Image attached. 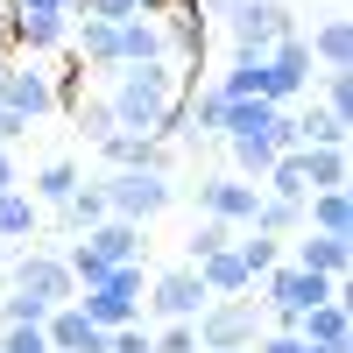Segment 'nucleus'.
<instances>
[{"mask_svg":"<svg viewBox=\"0 0 353 353\" xmlns=\"http://www.w3.org/2000/svg\"><path fill=\"white\" fill-rule=\"evenodd\" d=\"M297 339H304V346L353 353V311H346V290H339V297H325L318 311H304V318H297Z\"/></svg>","mask_w":353,"mask_h":353,"instance_id":"nucleus-13","label":"nucleus"},{"mask_svg":"<svg viewBox=\"0 0 353 353\" xmlns=\"http://www.w3.org/2000/svg\"><path fill=\"white\" fill-rule=\"evenodd\" d=\"M149 339H156V353H198V332L191 325H156Z\"/></svg>","mask_w":353,"mask_h":353,"instance_id":"nucleus-36","label":"nucleus"},{"mask_svg":"<svg viewBox=\"0 0 353 353\" xmlns=\"http://www.w3.org/2000/svg\"><path fill=\"white\" fill-rule=\"evenodd\" d=\"M141 8V0H85V14H92V21H128Z\"/></svg>","mask_w":353,"mask_h":353,"instance_id":"nucleus-40","label":"nucleus"},{"mask_svg":"<svg viewBox=\"0 0 353 353\" xmlns=\"http://www.w3.org/2000/svg\"><path fill=\"white\" fill-rule=\"evenodd\" d=\"M241 8H248V0H198V21H205V28H212V21L226 28V21L241 14Z\"/></svg>","mask_w":353,"mask_h":353,"instance_id":"nucleus-39","label":"nucleus"},{"mask_svg":"<svg viewBox=\"0 0 353 353\" xmlns=\"http://www.w3.org/2000/svg\"><path fill=\"white\" fill-rule=\"evenodd\" d=\"M36 233H43V205L28 198L21 184H14V191H0V248H28Z\"/></svg>","mask_w":353,"mask_h":353,"instance_id":"nucleus-19","label":"nucleus"},{"mask_svg":"<svg viewBox=\"0 0 353 353\" xmlns=\"http://www.w3.org/2000/svg\"><path fill=\"white\" fill-rule=\"evenodd\" d=\"M113 57H121V64H170V36H163V21H156V14H128V21H113Z\"/></svg>","mask_w":353,"mask_h":353,"instance_id":"nucleus-12","label":"nucleus"},{"mask_svg":"<svg viewBox=\"0 0 353 353\" xmlns=\"http://www.w3.org/2000/svg\"><path fill=\"white\" fill-rule=\"evenodd\" d=\"M0 21H8V0H0Z\"/></svg>","mask_w":353,"mask_h":353,"instance_id":"nucleus-45","label":"nucleus"},{"mask_svg":"<svg viewBox=\"0 0 353 353\" xmlns=\"http://www.w3.org/2000/svg\"><path fill=\"white\" fill-rule=\"evenodd\" d=\"M261 191H269V198H290V205H304V198H311L304 163H297V156H276V163H269V176H261Z\"/></svg>","mask_w":353,"mask_h":353,"instance_id":"nucleus-29","label":"nucleus"},{"mask_svg":"<svg viewBox=\"0 0 353 353\" xmlns=\"http://www.w3.org/2000/svg\"><path fill=\"white\" fill-rule=\"evenodd\" d=\"M85 184V170L71 163V156H50L36 176H28V198H36L43 205V212H57V205H71V191Z\"/></svg>","mask_w":353,"mask_h":353,"instance_id":"nucleus-20","label":"nucleus"},{"mask_svg":"<svg viewBox=\"0 0 353 353\" xmlns=\"http://www.w3.org/2000/svg\"><path fill=\"white\" fill-rule=\"evenodd\" d=\"M198 353H205V346H198Z\"/></svg>","mask_w":353,"mask_h":353,"instance_id":"nucleus-46","label":"nucleus"},{"mask_svg":"<svg viewBox=\"0 0 353 353\" xmlns=\"http://www.w3.org/2000/svg\"><path fill=\"white\" fill-rule=\"evenodd\" d=\"M99 219H113V212H106V184H99V176H92V184H78L71 205H57V226H64V233H92Z\"/></svg>","mask_w":353,"mask_h":353,"instance_id":"nucleus-22","label":"nucleus"},{"mask_svg":"<svg viewBox=\"0 0 353 353\" xmlns=\"http://www.w3.org/2000/svg\"><path fill=\"white\" fill-rule=\"evenodd\" d=\"M191 332H198L205 353H248L261 332H269V318H261L254 297H212V304L191 318Z\"/></svg>","mask_w":353,"mask_h":353,"instance_id":"nucleus-4","label":"nucleus"},{"mask_svg":"<svg viewBox=\"0 0 353 353\" xmlns=\"http://www.w3.org/2000/svg\"><path fill=\"white\" fill-rule=\"evenodd\" d=\"M191 78L184 64H121L106 71V106L128 134H156V141H176V106H184Z\"/></svg>","mask_w":353,"mask_h":353,"instance_id":"nucleus-1","label":"nucleus"},{"mask_svg":"<svg viewBox=\"0 0 353 353\" xmlns=\"http://www.w3.org/2000/svg\"><path fill=\"white\" fill-rule=\"evenodd\" d=\"M71 121H78V134L92 141V149H99V141H106L113 128H121V121H113V106H106V92H85V99L71 106Z\"/></svg>","mask_w":353,"mask_h":353,"instance_id":"nucleus-30","label":"nucleus"},{"mask_svg":"<svg viewBox=\"0 0 353 353\" xmlns=\"http://www.w3.org/2000/svg\"><path fill=\"white\" fill-rule=\"evenodd\" d=\"M269 106H304L311 99V78H318V64H311V50H304V36H283L269 57Z\"/></svg>","mask_w":353,"mask_h":353,"instance_id":"nucleus-9","label":"nucleus"},{"mask_svg":"<svg viewBox=\"0 0 353 353\" xmlns=\"http://www.w3.org/2000/svg\"><path fill=\"white\" fill-rule=\"evenodd\" d=\"M99 163H106V170H170V141H156V134H128V128H113V134L99 141Z\"/></svg>","mask_w":353,"mask_h":353,"instance_id":"nucleus-14","label":"nucleus"},{"mask_svg":"<svg viewBox=\"0 0 353 353\" xmlns=\"http://www.w3.org/2000/svg\"><path fill=\"white\" fill-rule=\"evenodd\" d=\"M304 50H311L318 71H353V21H346V14H325V21L304 36Z\"/></svg>","mask_w":353,"mask_h":353,"instance_id":"nucleus-17","label":"nucleus"},{"mask_svg":"<svg viewBox=\"0 0 353 353\" xmlns=\"http://www.w3.org/2000/svg\"><path fill=\"white\" fill-rule=\"evenodd\" d=\"M21 184V170H14V149H0V191H14Z\"/></svg>","mask_w":353,"mask_h":353,"instance_id":"nucleus-41","label":"nucleus"},{"mask_svg":"<svg viewBox=\"0 0 353 353\" xmlns=\"http://www.w3.org/2000/svg\"><path fill=\"white\" fill-rule=\"evenodd\" d=\"M304 233L353 241V198H346V191H311V198H304Z\"/></svg>","mask_w":353,"mask_h":353,"instance_id":"nucleus-21","label":"nucleus"},{"mask_svg":"<svg viewBox=\"0 0 353 353\" xmlns=\"http://www.w3.org/2000/svg\"><path fill=\"white\" fill-rule=\"evenodd\" d=\"M106 353H156V339H149V325H121V332H106Z\"/></svg>","mask_w":353,"mask_h":353,"instance_id":"nucleus-35","label":"nucleus"},{"mask_svg":"<svg viewBox=\"0 0 353 353\" xmlns=\"http://www.w3.org/2000/svg\"><path fill=\"white\" fill-rule=\"evenodd\" d=\"M304 353H332V346H304Z\"/></svg>","mask_w":353,"mask_h":353,"instance_id":"nucleus-44","label":"nucleus"},{"mask_svg":"<svg viewBox=\"0 0 353 353\" xmlns=\"http://www.w3.org/2000/svg\"><path fill=\"white\" fill-rule=\"evenodd\" d=\"M43 339H50V353H106V332H99L78 304H57V311L43 318Z\"/></svg>","mask_w":353,"mask_h":353,"instance_id":"nucleus-15","label":"nucleus"},{"mask_svg":"<svg viewBox=\"0 0 353 353\" xmlns=\"http://www.w3.org/2000/svg\"><path fill=\"white\" fill-rule=\"evenodd\" d=\"M297 134H304V149H346V121H332L325 106H297Z\"/></svg>","mask_w":353,"mask_h":353,"instance_id":"nucleus-27","label":"nucleus"},{"mask_svg":"<svg viewBox=\"0 0 353 353\" xmlns=\"http://www.w3.org/2000/svg\"><path fill=\"white\" fill-rule=\"evenodd\" d=\"M283 261L304 276H325V283H346L353 269V241H332V233H290L283 241Z\"/></svg>","mask_w":353,"mask_h":353,"instance_id":"nucleus-11","label":"nucleus"},{"mask_svg":"<svg viewBox=\"0 0 353 353\" xmlns=\"http://www.w3.org/2000/svg\"><path fill=\"white\" fill-rule=\"evenodd\" d=\"M205 304H212V297H205V283H198L191 261H176V269H156V276H149V290H141V311H149L156 325H191Z\"/></svg>","mask_w":353,"mask_h":353,"instance_id":"nucleus-6","label":"nucleus"},{"mask_svg":"<svg viewBox=\"0 0 353 353\" xmlns=\"http://www.w3.org/2000/svg\"><path fill=\"white\" fill-rule=\"evenodd\" d=\"M141 290H149V261H121V269H106L99 283H85L71 304L92 318L99 332H121V325L141 318Z\"/></svg>","mask_w":353,"mask_h":353,"instance_id":"nucleus-2","label":"nucleus"},{"mask_svg":"<svg viewBox=\"0 0 353 353\" xmlns=\"http://www.w3.org/2000/svg\"><path fill=\"white\" fill-rule=\"evenodd\" d=\"M191 269H198V283H205V297H248V290H254V276L241 269V254H233V241H226L219 254L191 261Z\"/></svg>","mask_w":353,"mask_h":353,"instance_id":"nucleus-18","label":"nucleus"},{"mask_svg":"<svg viewBox=\"0 0 353 353\" xmlns=\"http://www.w3.org/2000/svg\"><path fill=\"white\" fill-rule=\"evenodd\" d=\"M311 191H346V149H297Z\"/></svg>","mask_w":353,"mask_h":353,"instance_id":"nucleus-25","label":"nucleus"},{"mask_svg":"<svg viewBox=\"0 0 353 353\" xmlns=\"http://www.w3.org/2000/svg\"><path fill=\"white\" fill-rule=\"evenodd\" d=\"M233 241V226H219V219H198L191 226V241H184V261H205V254H219Z\"/></svg>","mask_w":353,"mask_h":353,"instance_id":"nucleus-33","label":"nucleus"},{"mask_svg":"<svg viewBox=\"0 0 353 353\" xmlns=\"http://www.w3.org/2000/svg\"><path fill=\"white\" fill-rule=\"evenodd\" d=\"M311 85H318V106H325L332 121H346V128H353V71H318Z\"/></svg>","mask_w":353,"mask_h":353,"instance_id":"nucleus-31","label":"nucleus"},{"mask_svg":"<svg viewBox=\"0 0 353 353\" xmlns=\"http://www.w3.org/2000/svg\"><path fill=\"white\" fill-rule=\"evenodd\" d=\"M233 254H241V269L261 283V276L283 261V241H269V233H248V226H241V233H233Z\"/></svg>","mask_w":353,"mask_h":353,"instance_id":"nucleus-28","label":"nucleus"},{"mask_svg":"<svg viewBox=\"0 0 353 353\" xmlns=\"http://www.w3.org/2000/svg\"><path fill=\"white\" fill-rule=\"evenodd\" d=\"M71 8L78 0H8V14H64V21H71Z\"/></svg>","mask_w":353,"mask_h":353,"instance_id":"nucleus-38","label":"nucleus"},{"mask_svg":"<svg viewBox=\"0 0 353 353\" xmlns=\"http://www.w3.org/2000/svg\"><path fill=\"white\" fill-rule=\"evenodd\" d=\"M0 106L14 113V121H50L57 113V92H50V71L28 64V57H0Z\"/></svg>","mask_w":353,"mask_h":353,"instance_id":"nucleus-7","label":"nucleus"},{"mask_svg":"<svg viewBox=\"0 0 353 353\" xmlns=\"http://www.w3.org/2000/svg\"><path fill=\"white\" fill-rule=\"evenodd\" d=\"M248 233L290 241V233H304V205H290V198H269V191H261V198H254V219H248Z\"/></svg>","mask_w":353,"mask_h":353,"instance_id":"nucleus-23","label":"nucleus"},{"mask_svg":"<svg viewBox=\"0 0 353 353\" xmlns=\"http://www.w3.org/2000/svg\"><path fill=\"white\" fill-rule=\"evenodd\" d=\"M226 156H233V176H248V184H261L276 163V141L269 134H241V141H226Z\"/></svg>","mask_w":353,"mask_h":353,"instance_id":"nucleus-26","label":"nucleus"},{"mask_svg":"<svg viewBox=\"0 0 353 353\" xmlns=\"http://www.w3.org/2000/svg\"><path fill=\"white\" fill-rule=\"evenodd\" d=\"M248 353H304V339H297V332H276V325H269V332H261Z\"/></svg>","mask_w":353,"mask_h":353,"instance_id":"nucleus-37","label":"nucleus"},{"mask_svg":"<svg viewBox=\"0 0 353 353\" xmlns=\"http://www.w3.org/2000/svg\"><path fill=\"white\" fill-rule=\"evenodd\" d=\"M0 297H8V248H0Z\"/></svg>","mask_w":353,"mask_h":353,"instance_id":"nucleus-43","label":"nucleus"},{"mask_svg":"<svg viewBox=\"0 0 353 353\" xmlns=\"http://www.w3.org/2000/svg\"><path fill=\"white\" fill-rule=\"evenodd\" d=\"M191 191H198V219H219L233 233L254 219V198H261V184H248V176H198Z\"/></svg>","mask_w":353,"mask_h":353,"instance_id":"nucleus-10","label":"nucleus"},{"mask_svg":"<svg viewBox=\"0 0 353 353\" xmlns=\"http://www.w3.org/2000/svg\"><path fill=\"white\" fill-rule=\"evenodd\" d=\"M50 92H57V113H71L85 99V64H78V57H64V64L50 71Z\"/></svg>","mask_w":353,"mask_h":353,"instance_id":"nucleus-32","label":"nucleus"},{"mask_svg":"<svg viewBox=\"0 0 353 353\" xmlns=\"http://www.w3.org/2000/svg\"><path fill=\"white\" fill-rule=\"evenodd\" d=\"M43 318H50L43 297H21V290H8V297H0V325H43Z\"/></svg>","mask_w":353,"mask_h":353,"instance_id":"nucleus-34","label":"nucleus"},{"mask_svg":"<svg viewBox=\"0 0 353 353\" xmlns=\"http://www.w3.org/2000/svg\"><path fill=\"white\" fill-rule=\"evenodd\" d=\"M226 36H233V57H269L283 36H297V14H290L283 0H248V8L226 21Z\"/></svg>","mask_w":353,"mask_h":353,"instance_id":"nucleus-8","label":"nucleus"},{"mask_svg":"<svg viewBox=\"0 0 353 353\" xmlns=\"http://www.w3.org/2000/svg\"><path fill=\"white\" fill-rule=\"evenodd\" d=\"M85 248H92L106 269H121V261H149V241H141V226L134 219H99L92 233H78Z\"/></svg>","mask_w":353,"mask_h":353,"instance_id":"nucleus-16","label":"nucleus"},{"mask_svg":"<svg viewBox=\"0 0 353 353\" xmlns=\"http://www.w3.org/2000/svg\"><path fill=\"white\" fill-rule=\"evenodd\" d=\"M8 290L43 297L50 311L78 297V283H71V269H64V254H57V248H14V254H8Z\"/></svg>","mask_w":353,"mask_h":353,"instance_id":"nucleus-5","label":"nucleus"},{"mask_svg":"<svg viewBox=\"0 0 353 353\" xmlns=\"http://www.w3.org/2000/svg\"><path fill=\"white\" fill-rule=\"evenodd\" d=\"M212 85L226 99H269V64L261 57H233V71H219Z\"/></svg>","mask_w":353,"mask_h":353,"instance_id":"nucleus-24","label":"nucleus"},{"mask_svg":"<svg viewBox=\"0 0 353 353\" xmlns=\"http://www.w3.org/2000/svg\"><path fill=\"white\" fill-rule=\"evenodd\" d=\"M170 8H176V0H141V8H134V14H156V21H163Z\"/></svg>","mask_w":353,"mask_h":353,"instance_id":"nucleus-42","label":"nucleus"},{"mask_svg":"<svg viewBox=\"0 0 353 353\" xmlns=\"http://www.w3.org/2000/svg\"><path fill=\"white\" fill-rule=\"evenodd\" d=\"M99 184H106V212L113 219H134V226L163 219L176 205V176L170 170H106Z\"/></svg>","mask_w":353,"mask_h":353,"instance_id":"nucleus-3","label":"nucleus"}]
</instances>
